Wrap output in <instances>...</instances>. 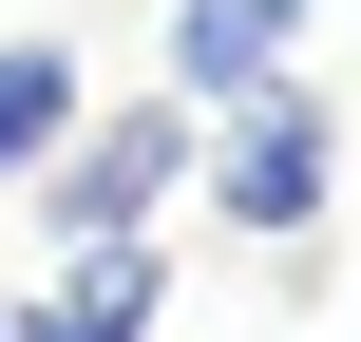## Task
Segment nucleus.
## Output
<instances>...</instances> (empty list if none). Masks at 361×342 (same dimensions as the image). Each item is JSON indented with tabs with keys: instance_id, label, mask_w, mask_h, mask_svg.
<instances>
[{
	"instance_id": "3",
	"label": "nucleus",
	"mask_w": 361,
	"mask_h": 342,
	"mask_svg": "<svg viewBox=\"0 0 361 342\" xmlns=\"http://www.w3.org/2000/svg\"><path fill=\"white\" fill-rule=\"evenodd\" d=\"M286 19L305 0H171V114H228L286 76Z\"/></svg>"
},
{
	"instance_id": "6",
	"label": "nucleus",
	"mask_w": 361,
	"mask_h": 342,
	"mask_svg": "<svg viewBox=\"0 0 361 342\" xmlns=\"http://www.w3.org/2000/svg\"><path fill=\"white\" fill-rule=\"evenodd\" d=\"M0 342H38V324H19V305H0Z\"/></svg>"
},
{
	"instance_id": "5",
	"label": "nucleus",
	"mask_w": 361,
	"mask_h": 342,
	"mask_svg": "<svg viewBox=\"0 0 361 342\" xmlns=\"http://www.w3.org/2000/svg\"><path fill=\"white\" fill-rule=\"evenodd\" d=\"M76 114H95V95H76V38H0V190H19Z\"/></svg>"
},
{
	"instance_id": "4",
	"label": "nucleus",
	"mask_w": 361,
	"mask_h": 342,
	"mask_svg": "<svg viewBox=\"0 0 361 342\" xmlns=\"http://www.w3.org/2000/svg\"><path fill=\"white\" fill-rule=\"evenodd\" d=\"M152 305H171V267H152V228H133V248H76V286H38L19 324L38 342H152Z\"/></svg>"
},
{
	"instance_id": "2",
	"label": "nucleus",
	"mask_w": 361,
	"mask_h": 342,
	"mask_svg": "<svg viewBox=\"0 0 361 342\" xmlns=\"http://www.w3.org/2000/svg\"><path fill=\"white\" fill-rule=\"evenodd\" d=\"M190 152H209V209H228L247 248H305V228H324V171H343V114H324L305 76H267V95H228Z\"/></svg>"
},
{
	"instance_id": "1",
	"label": "nucleus",
	"mask_w": 361,
	"mask_h": 342,
	"mask_svg": "<svg viewBox=\"0 0 361 342\" xmlns=\"http://www.w3.org/2000/svg\"><path fill=\"white\" fill-rule=\"evenodd\" d=\"M190 133H209V114H171V95H133V114H76V133L19 171V209H38L57 248H133V228L190 190Z\"/></svg>"
}]
</instances>
